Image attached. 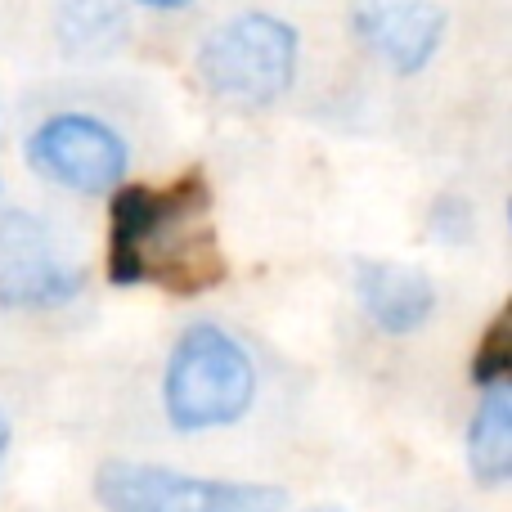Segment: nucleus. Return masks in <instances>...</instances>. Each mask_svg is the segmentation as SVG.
Wrapping results in <instances>:
<instances>
[{"label":"nucleus","mask_w":512,"mask_h":512,"mask_svg":"<svg viewBox=\"0 0 512 512\" xmlns=\"http://www.w3.org/2000/svg\"><path fill=\"white\" fill-rule=\"evenodd\" d=\"M212 207L203 171H189L176 185H117L108 194V252L104 270L113 288H140L162 283L171 292H198L225 279V265L216 261L212 234L185 239L194 221Z\"/></svg>","instance_id":"1"},{"label":"nucleus","mask_w":512,"mask_h":512,"mask_svg":"<svg viewBox=\"0 0 512 512\" xmlns=\"http://www.w3.org/2000/svg\"><path fill=\"white\" fill-rule=\"evenodd\" d=\"M261 396L252 351L225 324L194 319L176 333L158 378L162 418L176 436L230 432Z\"/></svg>","instance_id":"2"},{"label":"nucleus","mask_w":512,"mask_h":512,"mask_svg":"<svg viewBox=\"0 0 512 512\" xmlns=\"http://www.w3.org/2000/svg\"><path fill=\"white\" fill-rule=\"evenodd\" d=\"M194 72L203 90L234 108H270L297 86L301 32L283 14L243 9L198 41Z\"/></svg>","instance_id":"3"},{"label":"nucleus","mask_w":512,"mask_h":512,"mask_svg":"<svg viewBox=\"0 0 512 512\" xmlns=\"http://www.w3.org/2000/svg\"><path fill=\"white\" fill-rule=\"evenodd\" d=\"M99 512H288V490L274 481L203 477L149 459H104L90 477Z\"/></svg>","instance_id":"4"},{"label":"nucleus","mask_w":512,"mask_h":512,"mask_svg":"<svg viewBox=\"0 0 512 512\" xmlns=\"http://www.w3.org/2000/svg\"><path fill=\"white\" fill-rule=\"evenodd\" d=\"M23 158L36 176L59 185L63 194L108 198L117 185H126L131 144L104 117L63 108V113H50L45 122L32 126V135L23 144Z\"/></svg>","instance_id":"5"},{"label":"nucleus","mask_w":512,"mask_h":512,"mask_svg":"<svg viewBox=\"0 0 512 512\" xmlns=\"http://www.w3.org/2000/svg\"><path fill=\"white\" fill-rule=\"evenodd\" d=\"M86 292V270L68 261L50 221L27 207H0V310L45 315Z\"/></svg>","instance_id":"6"},{"label":"nucleus","mask_w":512,"mask_h":512,"mask_svg":"<svg viewBox=\"0 0 512 512\" xmlns=\"http://www.w3.org/2000/svg\"><path fill=\"white\" fill-rule=\"evenodd\" d=\"M351 36L396 77H418L441 54L450 14L441 0H351Z\"/></svg>","instance_id":"7"},{"label":"nucleus","mask_w":512,"mask_h":512,"mask_svg":"<svg viewBox=\"0 0 512 512\" xmlns=\"http://www.w3.org/2000/svg\"><path fill=\"white\" fill-rule=\"evenodd\" d=\"M351 288L355 301H360V315L387 337H414L418 328L432 324L436 306H441L436 279L423 265L382 261V256L355 261Z\"/></svg>","instance_id":"8"},{"label":"nucleus","mask_w":512,"mask_h":512,"mask_svg":"<svg viewBox=\"0 0 512 512\" xmlns=\"http://www.w3.org/2000/svg\"><path fill=\"white\" fill-rule=\"evenodd\" d=\"M463 463L477 490H504L512 481V387L477 391L468 427H463Z\"/></svg>","instance_id":"9"},{"label":"nucleus","mask_w":512,"mask_h":512,"mask_svg":"<svg viewBox=\"0 0 512 512\" xmlns=\"http://www.w3.org/2000/svg\"><path fill=\"white\" fill-rule=\"evenodd\" d=\"M131 36L122 0H59L54 9V41L72 63H104Z\"/></svg>","instance_id":"10"},{"label":"nucleus","mask_w":512,"mask_h":512,"mask_svg":"<svg viewBox=\"0 0 512 512\" xmlns=\"http://www.w3.org/2000/svg\"><path fill=\"white\" fill-rule=\"evenodd\" d=\"M468 378H472V387H477V391H486V387H508V378H512V328H508V315H504V310L490 319L486 333H481L477 346H472Z\"/></svg>","instance_id":"11"},{"label":"nucleus","mask_w":512,"mask_h":512,"mask_svg":"<svg viewBox=\"0 0 512 512\" xmlns=\"http://www.w3.org/2000/svg\"><path fill=\"white\" fill-rule=\"evenodd\" d=\"M427 234H432L436 243H445V248H463V243L477 234V212H472V203L459 194H441L432 203V212H427Z\"/></svg>","instance_id":"12"},{"label":"nucleus","mask_w":512,"mask_h":512,"mask_svg":"<svg viewBox=\"0 0 512 512\" xmlns=\"http://www.w3.org/2000/svg\"><path fill=\"white\" fill-rule=\"evenodd\" d=\"M9 450H14V418L0 405V481H5V468H9Z\"/></svg>","instance_id":"13"},{"label":"nucleus","mask_w":512,"mask_h":512,"mask_svg":"<svg viewBox=\"0 0 512 512\" xmlns=\"http://www.w3.org/2000/svg\"><path fill=\"white\" fill-rule=\"evenodd\" d=\"M140 9H153V14H176V9H189L194 0H131Z\"/></svg>","instance_id":"14"},{"label":"nucleus","mask_w":512,"mask_h":512,"mask_svg":"<svg viewBox=\"0 0 512 512\" xmlns=\"http://www.w3.org/2000/svg\"><path fill=\"white\" fill-rule=\"evenodd\" d=\"M301 512H346V508H337V504H315V508H301Z\"/></svg>","instance_id":"15"}]
</instances>
